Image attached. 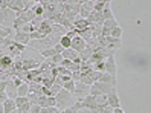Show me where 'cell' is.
<instances>
[{"label":"cell","mask_w":151,"mask_h":113,"mask_svg":"<svg viewBox=\"0 0 151 113\" xmlns=\"http://www.w3.org/2000/svg\"><path fill=\"white\" fill-rule=\"evenodd\" d=\"M55 99H57V109L58 110H66L69 107H72L73 104L76 102L73 93H70L64 89H61L57 95H55Z\"/></svg>","instance_id":"6da1fadb"},{"label":"cell","mask_w":151,"mask_h":113,"mask_svg":"<svg viewBox=\"0 0 151 113\" xmlns=\"http://www.w3.org/2000/svg\"><path fill=\"white\" fill-rule=\"evenodd\" d=\"M17 17H19V14L11 11L9 8L0 11V24H2V28H5V29H14V23L17 20Z\"/></svg>","instance_id":"7a4b0ae2"},{"label":"cell","mask_w":151,"mask_h":113,"mask_svg":"<svg viewBox=\"0 0 151 113\" xmlns=\"http://www.w3.org/2000/svg\"><path fill=\"white\" fill-rule=\"evenodd\" d=\"M88 95H90V86H87L81 81H76L75 83V93H73L76 102H83L86 99V96H88Z\"/></svg>","instance_id":"3957f363"},{"label":"cell","mask_w":151,"mask_h":113,"mask_svg":"<svg viewBox=\"0 0 151 113\" xmlns=\"http://www.w3.org/2000/svg\"><path fill=\"white\" fill-rule=\"evenodd\" d=\"M114 86L111 84H105V83H101V81H96L90 86V95L92 96H99V95H107Z\"/></svg>","instance_id":"277c9868"},{"label":"cell","mask_w":151,"mask_h":113,"mask_svg":"<svg viewBox=\"0 0 151 113\" xmlns=\"http://www.w3.org/2000/svg\"><path fill=\"white\" fill-rule=\"evenodd\" d=\"M93 8H95L93 0H90V2H79V17L87 20L88 15L93 12Z\"/></svg>","instance_id":"5b68a950"},{"label":"cell","mask_w":151,"mask_h":113,"mask_svg":"<svg viewBox=\"0 0 151 113\" xmlns=\"http://www.w3.org/2000/svg\"><path fill=\"white\" fill-rule=\"evenodd\" d=\"M37 32H40L41 35L46 38L47 35H50V34L54 32V23H52L50 20H43V22L40 23V26H38Z\"/></svg>","instance_id":"8992f818"},{"label":"cell","mask_w":151,"mask_h":113,"mask_svg":"<svg viewBox=\"0 0 151 113\" xmlns=\"http://www.w3.org/2000/svg\"><path fill=\"white\" fill-rule=\"evenodd\" d=\"M107 99H109V106L111 109H121V101L118 96V90L116 87H113L109 93H107Z\"/></svg>","instance_id":"52a82bcc"},{"label":"cell","mask_w":151,"mask_h":113,"mask_svg":"<svg viewBox=\"0 0 151 113\" xmlns=\"http://www.w3.org/2000/svg\"><path fill=\"white\" fill-rule=\"evenodd\" d=\"M32 104L29 102L28 96H17L15 98V107L19 112H29Z\"/></svg>","instance_id":"ba28073f"},{"label":"cell","mask_w":151,"mask_h":113,"mask_svg":"<svg viewBox=\"0 0 151 113\" xmlns=\"http://www.w3.org/2000/svg\"><path fill=\"white\" fill-rule=\"evenodd\" d=\"M104 63H105V73H110L111 76L116 78L118 67H116V60H114V57H109Z\"/></svg>","instance_id":"9c48e42d"},{"label":"cell","mask_w":151,"mask_h":113,"mask_svg":"<svg viewBox=\"0 0 151 113\" xmlns=\"http://www.w3.org/2000/svg\"><path fill=\"white\" fill-rule=\"evenodd\" d=\"M12 38H14V41H15V43H20V45H23V46H26V45H29V43H31V37H29V34L22 32V31L14 32Z\"/></svg>","instance_id":"30bf717a"},{"label":"cell","mask_w":151,"mask_h":113,"mask_svg":"<svg viewBox=\"0 0 151 113\" xmlns=\"http://www.w3.org/2000/svg\"><path fill=\"white\" fill-rule=\"evenodd\" d=\"M6 95H8V98L9 99H14L15 101V98L19 96V87L12 83V80H9L8 81V86H6Z\"/></svg>","instance_id":"8fae6325"},{"label":"cell","mask_w":151,"mask_h":113,"mask_svg":"<svg viewBox=\"0 0 151 113\" xmlns=\"http://www.w3.org/2000/svg\"><path fill=\"white\" fill-rule=\"evenodd\" d=\"M86 48H87V43H86L81 37H79V35H76L75 38H72V49L76 50L78 54H79V52H83Z\"/></svg>","instance_id":"7c38bea8"},{"label":"cell","mask_w":151,"mask_h":113,"mask_svg":"<svg viewBox=\"0 0 151 113\" xmlns=\"http://www.w3.org/2000/svg\"><path fill=\"white\" fill-rule=\"evenodd\" d=\"M8 8L11 11L20 14L24 11V0H14V2H8Z\"/></svg>","instance_id":"4fadbf2b"},{"label":"cell","mask_w":151,"mask_h":113,"mask_svg":"<svg viewBox=\"0 0 151 113\" xmlns=\"http://www.w3.org/2000/svg\"><path fill=\"white\" fill-rule=\"evenodd\" d=\"M105 41H107V49L114 50L116 52L121 46H122V40L121 38H113V37H105Z\"/></svg>","instance_id":"5bb4252c"},{"label":"cell","mask_w":151,"mask_h":113,"mask_svg":"<svg viewBox=\"0 0 151 113\" xmlns=\"http://www.w3.org/2000/svg\"><path fill=\"white\" fill-rule=\"evenodd\" d=\"M88 22L86 20V19H81V17H79V19H76L75 20V23H73V29L79 34V32H83V31H86L87 28H88Z\"/></svg>","instance_id":"9a60e30c"},{"label":"cell","mask_w":151,"mask_h":113,"mask_svg":"<svg viewBox=\"0 0 151 113\" xmlns=\"http://www.w3.org/2000/svg\"><path fill=\"white\" fill-rule=\"evenodd\" d=\"M14 64V58H11L9 55H0V67L3 69V71H8L11 66Z\"/></svg>","instance_id":"2e32d148"},{"label":"cell","mask_w":151,"mask_h":113,"mask_svg":"<svg viewBox=\"0 0 151 113\" xmlns=\"http://www.w3.org/2000/svg\"><path fill=\"white\" fill-rule=\"evenodd\" d=\"M81 104H83V109H88V110H95V109H98L96 101H95V96H92V95L86 96V99H84Z\"/></svg>","instance_id":"e0dca14e"},{"label":"cell","mask_w":151,"mask_h":113,"mask_svg":"<svg viewBox=\"0 0 151 113\" xmlns=\"http://www.w3.org/2000/svg\"><path fill=\"white\" fill-rule=\"evenodd\" d=\"M61 55H63L64 60H70V61H73V60L78 57V52L70 48V49H64L63 52H61Z\"/></svg>","instance_id":"ac0fdd59"},{"label":"cell","mask_w":151,"mask_h":113,"mask_svg":"<svg viewBox=\"0 0 151 113\" xmlns=\"http://www.w3.org/2000/svg\"><path fill=\"white\" fill-rule=\"evenodd\" d=\"M99 81H101V83H105V84H111V86H114V87H116V83H118L116 78L111 76L110 73H105V72L101 75V80H99Z\"/></svg>","instance_id":"d6986e66"},{"label":"cell","mask_w":151,"mask_h":113,"mask_svg":"<svg viewBox=\"0 0 151 113\" xmlns=\"http://www.w3.org/2000/svg\"><path fill=\"white\" fill-rule=\"evenodd\" d=\"M3 109H5V113H11V112L17 110V107H15V101L8 98V99L3 102Z\"/></svg>","instance_id":"ffe728a7"},{"label":"cell","mask_w":151,"mask_h":113,"mask_svg":"<svg viewBox=\"0 0 151 113\" xmlns=\"http://www.w3.org/2000/svg\"><path fill=\"white\" fill-rule=\"evenodd\" d=\"M95 101H96V106L98 107H105L109 106V99H107V95H99V96H95Z\"/></svg>","instance_id":"44dd1931"},{"label":"cell","mask_w":151,"mask_h":113,"mask_svg":"<svg viewBox=\"0 0 151 113\" xmlns=\"http://www.w3.org/2000/svg\"><path fill=\"white\" fill-rule=\"evenodd\" d=\"M78 55H79V58H81L83 61H88V60L92 58V55H93V50H92L90 48H86L83 52H79Z\"/></svg>","instance_id":"7402d4cb"},{"label":"cell","mask_w":151,"mask_h":113,"mask_svg":"<svg viewBox=\"0 0 151 113\" xmlns=\"http://www.w3.org/2000/svg\"><path fill=\"white\" fill-rule=\"evenodd\" d=\"M14 29H5V28H0V43L5 41L9 35H14Z\"/></svg>","instance_id":"603a6c76"},{"label":"cell","mask_w":151,"mask_h":113,"mask_svg":"<svg viewBox=\"0 0 151 113\" xmlns=\"http://www.w3.org/2000/svg\"><path fill=\"white\" fill-rule=\"evenodd\" d=\"M102 19H104V20L113 19V11L110 9V2H107V5H105V8H104V11H102Z\"/></svg>","instance_id":"cb8c5ba5"},{"label":"cell","mask_w":151,"mask_h":113,"mask_svg":"<svg viewBox=\"0 0 151 113\" xmlns=\"http://www.w3.org/2000/svg\"><path fill=\"white\" fill-rule=\"evenodd\" d=\"M40 55L43 57V58H52V57H54V55H57V50L54 49V48H49V49H44V50H41L40 52Z\"/></svg>","instance_id":"d4e9b609"},{"label":"cell","mask_w":151,"mask_h":113,"mask_svg":"<svg viewBox=\"0 0 151 113\" xmlns=\"http://www.w3.org/2000/svg\"><path fill=\"white\" fill-rule=\"evenodd\" d=\"M60 45L63 46L64 49H70V48H72V38L67 37V35H63L61 40H60Z\"/></svg>","instance_id":"484cf974"},{"label":"cell","mask_w":151,"mask_h":113,"mask_svg":"<svg viewBox=\"0 0 151 113\" xmlns=\"http://www.w3.org/2000/svg\"><path fill=\"white\" fill-rule=\"evenodd\" d=\"M29 95V84L24 83L19 87V96H28Z\"/></svg>","instance_id":"4316f807"},{"label":"cell","mask_w":151,"mask_h":113,"mask_svg":"<svg viewBox=\"0 0 151 113\" xmlns=\"http://www.w3.org/2000/svg\"><path fill=\"white\" fill-rule=\"evenodd\" d=\"M102 26H105V28H109V29H114V28H118V22H116V19H110V20H104V24Z\"/></svg>","instance_id":"83f0119b"},{"label":"cell","mask_w":151,"mask_h":113,"mask_svg":"<svg viewBox=\"0 0 151 113\" xmlns=\"http://www.w3.org/2000/svg\"><path fill=\"white\" fill-rule=\"evenodd\" d=\"M92 69H93L95 72L104 73V72H105V63H104V61H98V63H95V64L92 66Z\"/></svg>","instance_id":"f1b7e54d"},{"label":"cell","mask_w":151,"mask_h":113,"mask_svg":"<svg viewBox=\"0 0 151 113\" xmlns=\"http://www.w3.org/2000/svg\"><path fill=\"white\" fill-rule=\"evenodd\" d=\"M63 89L67 90V92H70V93H75V81L70 80V81L64 83V84H63Z\"/></svg>","instance_id":"f546056e"},{"label":"cell","mask_w":151,"mask_h":113,"mask_svg":"<svg viewBox=\"0 0 151 113\" xmlns=\"http://www.w3.org/2000/svg\"><path fill=\"white\" fill-rule=\"evenodd\" d=\"M105 5H107V2H95L93 11H96V12H102V11H104V8H105Z\"/></svg>","instance_id":"4dcf8cb0"},{"label":"cell","mask_w":151,"mask_h":113,"mask_svg":"<svg viewBox=\"0 0 151 113\" xmlns=\"http://www.w3.org/2000/svg\"><path fill=\"white\" fill-rule=\"evenodd\" d=\"M110 37H113V38H121V37H122V28H121V26L111 29V35H110Z\"/></svg>","instance_id":"1f68e13d"},{"label":"cell","mask_w":151,"mask_h":113,"mask_svg":"<svg viewBox=\"0 0 151 113\" xmlns=\"http://www.w3.org/2000/svg\"><path fill=\"white\" fill-rule=\"evenodd\" d=\"M37 104L41 107V109H47V96H44V95H41V96L38 98Z\"/></svg>","instance_id":"d6a6232c"},{"label":"cell","mask_w":151,"mask_h":113,"mask_svg":"<svg viewBox=\"0 0 151 113\" xmlns=\"http://www.w3.org/2000/svg\"><path fill=\"white\" fill-rule=\"evenodd\" d=\"M47 107H57V99H55V96H49V98H47Z\"/></svg>","instance_id":"836d02e7"},{"label":"cell","mask_w":151,"mask_h":113,"mask_svg":"<svg viewBox=\"0 0 151 113\" xmlns=\"http://www.w3.org/2000/svg\"><path fill=\"white\" fill-rule=\"evenodd\" d=\"M101 35H102V37H110V35H111V29H109V28H105V26H102Z\"/></svg>","instance_id":"e575fe53"},{"label":"cell","mask_w":151,"mask_h":113,"mask_svg":"<svg viewBox=\"0 0 151 113\" xmlns=\"http://www.w3.org/2000/svg\"><path fill=\"white\" fill-rule=\"evenodd\" d=\"M40 110H41V107L38 104H32L31 109H29V113H40Z\"/></svg>","instance_id":"d590c367"},{"label":"cell","mask_w":151,"mask_h":113,"mask_svg":"<svg viewBox=\"0 0 151 113\" xmlns=\"http://www.w3.org/2000/svg\"><path fill=\"white\" fill-rule=\"evenodd\" d=\"M6 86H8V81H0V95L6 93Z\"/></svg>","instance_id":"8d00e7d4"},{"label":"cell","mask_w":151,"mask_h":113,"mask_svg":"<svg viewBox=\"0 0 151 113\" xmlns=\"http://www.w3.org/2000/svg\"><path fill=\"white\" fill-rule=\"evenodd\" d=\"M61 89H63V87H61V86H58V84H54V86H52V87H50V92L52 93H54V95H57Z\"/></svg>","instance_id":"74e56055"},{"label":"cell","mask_w":151,"mask_h":113,"mask_svg":"<svg viewBox=\"0 0 151 113\" xmlns=\"http://www.w3.org/2000/svg\"><path fill=\"white\" fill-rule=\"evenodd\" d=\"M72 80H73L75 83L81 80V72H72Z\"/></svg>","instance_id":"f35d334b"},{"label":"cell","mask_w":151,"mask_h":113,"mask_svg":"<svg viewBox=\"0 0 151 113\" xmlns=\"http://www.w3.org/2000/svg\"><path fill=\"white\" fill-rule=\"evenodd\" d=\"M47 112L49 113H61V110H58L57 107H47Z\"/></svg>","instance_id":"ab89813d"},{"label":"cell","mask_w":151,"mask_h":113,"mask_svg":"<svg viewBox=\"0 0 151 113\" xmlns=\"http://www.w3.org/2000/svg\"><path fill=\"white\" fill-rule=\"evenodd\" d=\"M76 113H92V110H88V109H79Z\"/></svg>","instance_id":"60d3db41"},{"label":"cell","mask_w":151,"mask_h":113,"mask_svg":"<svg viewBox=\"0 0 151 113\" xmlns=\"http://www.w3.org/2000/svg\"><path fill=\"white\" fill-rule=\"evenodd\" d=\"M0 113H5V109H3V102H0Z\"/></svg>","instance_id":"b9f144b4"},{"label":"cell","mask_w":151,"mask_h":113,"mask_svg":"<svg viewBox=\"0 0 151 113\" xmlns=\"http://www.w3.org/2000/svg\"><path fill=\"white\" fill-rule=\"evenodd\" d=\"M92 113H102V110L101 109H95V110H92Z\"/></svg>","instance_id":"7bdbcfd3"},{"label":"cell","mask_w":151,"mask_h":113,"mask_svg":"<svg viewBox=\"0 0 151 113\" xmlns=\"http://www.w3.org/2000/svg\"><path fill=\"white\" fill-rule=\"evenodd\" d=\"M40 113H49V112H47V109H41V110H40Z\"/></svg>","instance_id":"ee69618b"},{"label":"cell","mask_w":151,"mask_h":113,"mask_svg":"<svg viewBox=\"0 0 151 113\" xmlns=\"http://www.w3.org/2000/svg\"><path fill=\"white\" fill-rule=\"evenodd\" d=\"M11 113H19V110H14V112H11Z\"/></svg>","instance_id":"f6af8a7d"},{"label":"cell","mask_w":151,"mask_h":113,"mask_svg":"<svg viewBox=\"0 0 151 113\" xmlns=\"http://www.w3.org/2000/svg\"><path fill=\"white\" fill-rule=\"evenodd\" d=\"M19 113H29V112H19Z\"/></svg>","instance_id":"bcb514c9"},{"label":"cell","mask_w":151,"mask_h":113,"mask_svg":"<svg viewBox=\"0 0 151 113\" xmlns=\"http://www.w3.org/2000/svg\"><path fill=\"white\" fill-rule=\"evenodd\" d=\"M0 28H2V24H0Z\"/></svg>","instance_id":"7dc6e473"}]
</instances>
